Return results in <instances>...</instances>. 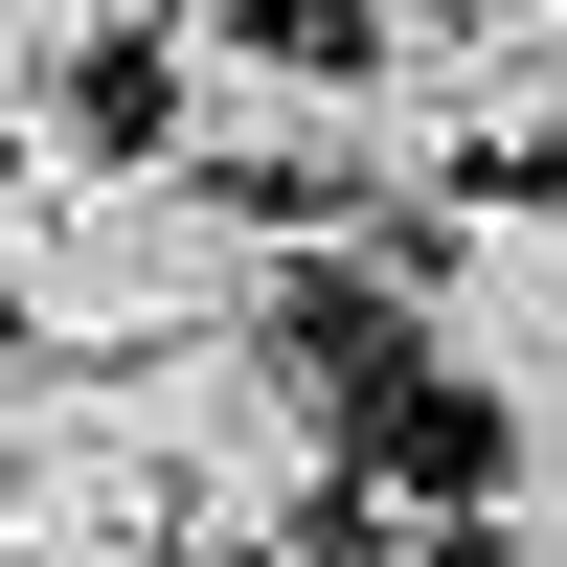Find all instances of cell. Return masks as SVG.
Masks as SVG:
<instances>
[{"label":"cell","mask_w":567,"mask_h":567,"mask_svg":"<svg viewBox=\"0 0 567 567\" xmlns=\"http://www.w3.org/2000/svg\"><path fill=\"white\" fill-rule=\"evenodd\" d=\"M0 318L45 363H182L227 318H296V205H227L159 136H91V159H0Z\"/></svg>","instance_id":"6da1fadb"},{"label":"cell","mask_w":567,"mask_h":567,"mask_svg":"<svg viewBox=\"0 0 567 567\" xmlns=\"http://www.w3.org/2000/svg\"><path fill=\"white\" fill-rule=\"evenodd\" d=\"M386 341L432 363L477 432H499V409H545V386H567V182H523V205H454L432 250H409Z\"/></svg>","instance_id":"7a4b0ae2"},{"label":"cell","mask_w":567,"mask_h":567,"mask_svg":"<svg viewBox=\"0 0 567 567\" xmlns=\"http://www.w3.org/2000/svg\"><path fill=\"white\" fill-rule=\"evenodd\" d=\"M159 159L227 182V205H296V227H318V182H341V45L205 23V0H182V23H159Z\"/></svg>","instance_id":"3957f363"},{"label":"cell","mask_w":567,"mask_h":567,"mask_svg":"<svg viewBox=\"0 0 567 567\" xmlns=\"http://www.w3.org/2000/svg\"><path fill=\"white\" fill-rule=\"evenodd\" d=\"M477 114H499V159H567V0H499L477 23Z\"/></svg>","instance_id":"277c9868"},{"label":"cell","mask_w":567,"mask_h":567,"mask_svg":"<svg viewBox=\"0 0 567 567\" xmlns=\"http://www.w3.org/2000/svg\"><path fill=\"white\" fill-rule=\"evenodd\" d=\"M477 545H499V567H567V386H545V409H499V477H477Z\"/></svg>","instance_id":"5b68a950"},{"label":"cell","mask_w":567,"mask_h":567,"mask_svg":"<svg viewBox=\"0 0 567 567\" xmlns=\"http://www.w3.org/2000/svg\"><path fill=\"white\" fill-rule=\"evenodd\" d=\"M0 23H45V45H69V69H114V45H159L182 0H0Z\"/></svg>","instance_id":"8992f818"},{"label":"cell","mask_w":567,"mask_h":567,"mask_svg":"<svg viewBox=\"0 0 567 567\" xmlns=\"http://www.w3.org/2000/svg\"><path fill=\"white\" fill-rule=\"evenodd\" d=\"M0 567H114V545H69V523H23V499H0Z\"/></svg>","instance_id":"52a82bcc"},{"label":"cell","mask_w":567,"mask_h":567,"mask_svg":"<svg viewBox=\"0 0 567 567\" xmlns=\"http://www.w3.org/2000/svg\"><path fill=\"white\" fill-rule=\"evenodd\" d=\"M363 23H499V0H363Z\"/></svg>","instance_id":"ba28073f"},{"label":"cell","mask_w":567,"mask_h":567,"mask_svg":"<svg viewBox=\"0 0 567 567\" xmlns=\"http://www.w3.org/2000/svg\"><path fill=\"white\" fill-rule=\"evenodd\" d=\"M23 386H45V341H23V318H0V409H23Z\"/></svg>","instance_id":"9c48e42d"},{"label":"cell","mask_w":567,"mask_h":567,"mask_svg":"<svg viewBox=\"0 0 567 567\" xmlns=\"http://www.w3.org/2000/svg\"><path fill=\"white\" fill-rule=\"evenodd\" d=\"M477 567H499V545H477Z\"/></svg>","instance_id":"30bf717a"}]
</instances>
